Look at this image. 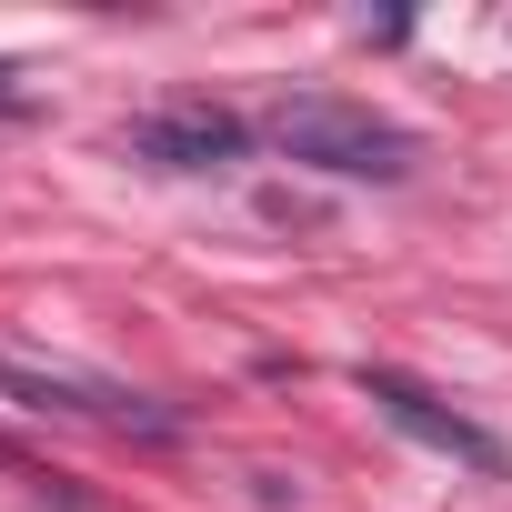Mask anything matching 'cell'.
<instances>
[{
  "label": "cell",
  "mask_w": 512,
  "mask_h": 512,
  "mask_svg": "<svg viewBox=\"0 0 512 512\" xmlns=\"http://www.w3.org/2000/svg\"><path fill=\"white\" fill-rule=\"evenodd\" d=\"M121 141H131L141 161H161V171H231V161L251 151V121L221 111V101H161V111H141Z\"/></svg>",
  "instance_id": "cell-4"
},
{
  "label": "cell",
  "mask_w": 512,
  "mask_h": 512,
  "mask_svg": "<svg viewBox=\"0 0 512 512\" xmlns=\"http://www.w3.org/2000/svg\"><path fill=\"white\" fill-rule=\"evenodd\" d=\"M262 131L282 161L332 171V181H402L412 171V131L382 121L372 101H342V91H292V101H272Z\"/></svg>",
  "instance_id": "cell-1"
},
{
  "label": "cell",
  "mask_w": 512,
  "mask_h": 512,
  "mask_svg": "<svg viewBox=\"0 0 512 512\" xmlns=\"http://www.w3.org/2000/svg\"><path fill=\"white\" fill-rule=\"evenodd\" d=\"M0 472H21V482H51V472H41V462H31V452L11 442V432H0Z\"/></svg>",
  "instance_id": "cell-6"
},
{
  "label": "cell",
  "mask_w": 512,
  "mask_h": 512,
  "mask_svg": "<svg viewBox=\"0 0 512 512\" xmlns=\"http://www.w3.org/2000/svg\"><path fill=\"white\" fill-rule=\"evenodd\" d=\"M0 392H11L21 412H91V422H111V432H141V442H171V432H181L161 402H141L131 382H111V372H81V362H21V352H0Z\"/></svg>",
  "instance_id": "cell-2"
},
{
  "label": "cell",
  "mask_w": 512,
  "mask_h": 512,
  "mask_svg": "<svg viewBox=\"0 0 512 512\" xmlns=\"http://www.w3.org/2000/svg\"><path fill=\"white\" fill-rule=\"evenodd\" d=\"M362 402H372V412H382L392 432H412L422 452H442V462H462V472H492V482L512 472V452H502V442H492V432H482L472 412H452L442 392H422L412 372H362Z\"/></svg>",
  "instance_id": "cell-3"
},
{
  "label": "cell",
  "mask_w": 512,
  "mask_h": 512,
  "mask_svg": "<svg viewBox=\"0 0 512 512\" xmlns=\"http://www.w3.org/2000/svg\"><path fill=\"white\" fill-rule=\"evenodd\" d=\"M21 81H31V71H11V61H0V121H21V111H31V91H21Z\"/></svg>",
  "instance_id": "cell-5"
}]
</instances>
